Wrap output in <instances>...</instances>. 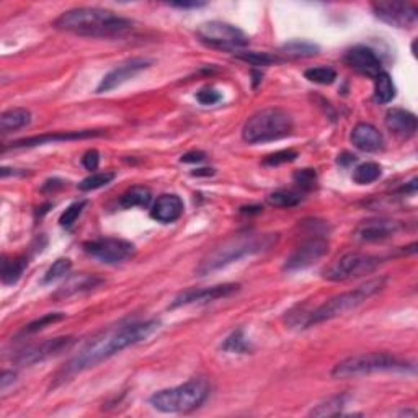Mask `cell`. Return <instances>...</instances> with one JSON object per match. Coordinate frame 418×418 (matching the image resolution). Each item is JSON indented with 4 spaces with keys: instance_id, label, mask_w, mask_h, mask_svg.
Here are the masks:
<instances>
[{
    "instance_id": "cell-1",
    "label": "cell",
    "mask_w": 418,
    "mask_h": 418,
    "mask_svg": "<svg viewBox=\"0 0 418 418\" xmlns=\"http://www.w3.org/2000/svg\"><path fill=\"white\" fill-rule=\"evenodd\" d=\"M160 327V322L155 319L145 320V322H131L118 327L108 329L105 332L85 345L80 349L79 354H75L66 368L61 371V377L64 381L66 377L74 376L77 373L87 371V369L96 366L105 359L113 356V354L123 352L124 348L133 347L136 343L144 342L149 338L154 332H157Z\"/></svg>"
},
{
    "instance_id": "cell-2",
    "label": "cell",
    "mask_w": 418,
    "mask_h": 418,
    "mask_svg": "<svg viewBox=\"0 0 418 418\" xmlns=\"http://www.w3.org/2000/svg\"><path fill=\"white\" fill-rule=\"evenodd\" d=\"M56 30L85 38H123L133 30V22L99 7H79L56 18Z\"/></svg>"
},
{
    "instance_id": "cell-3",
    "label": "cell",
    "mask_w": 418,
    "mask_h": 418,
    "mask_svg": "<svg viewBox=\"0 0 418 418\" xmlns=\"http://www.w3.org/2000/svg\"><path fill=\"white\" fill-rule=\"evenodd\" d=\"M278 234H237L231 239L222 242L216 249L208 252V255L198 265L196 273L199 276L209 275L212 271H217L224 266L239 261L245 257L260 254L273 247L278 242Z\"/></svg>"
},
{
    "instance_id": "cell-4",
    "label": "cell",
    "mask_w": 418,
    "mask_h": 418,
    "mask_svg": "<svg viewBox=\"0 0 418 418\" xmlns=\"http://www.w3.org/2000/svg\"><path fill=\"white\" fill-rule=\"evenodd\" d=\"M211 386L206 379H189L180 386L162 389L149 397V403L162 413H188L208 401Z\"/></svg>"
},
{
    "instance_id": "cell-5",
    "label": "cell",
    "mask_w": 418,
    "mask_h": 418,
    "mask_svg": "<svg viewBox=\"0 0 418 418\" xmlns=\"http://www.w3.org/2000/svg\"><path fill=\"white\" fill-rule=\"evenodd\" d=\"M386 283H387L386 276H379V278L368 280L366 283L359 284L358 288H354L352 291L333 296V298L325 301L322 305H319L317 309H314L312 312L308 315L305 327L327 322V320L337 319L340 315L352 312V310H354L361 304L366 303V301L371 299L373 296H376L379 291L386 288Z\"/></svg>"
},
{
    "instance_id": "cell-6",
    "label": "cell",
    "mask_w": 418,
    "mask_h": 418,
    "mask_svg": "<svg viewBox=\"0 0 418 418\" xmlns=\"http://www.w3.org/2000/svg\"><path fill=\"white\" fill-rule=\"evenodd\" d=\"M294 123L291 115L281 108H265L257 111L245 121L242 139L249 144H264L283 139L293 133Z\"/></svg>"
},
{
    "instance_id": "cell-7",
    "label": "cell",
    "mask_w": 418,
    "mask_h": 418,
    "mask_svg": "<svg viewBox=\"0 0 418 418\" xmlns=\"http://www.w3.org/2000/svg\"><path fill=\"white\" fill-rule=\"evenodd\" d=\"M413 369V364L407 359H401L389 353H363L354 356L345 358L337 363L332 369V377L347 379L368 376L374 373H391V371H408Z\"/></svg>"
},
{
    "instance_id": "cell-8",
    "label": "cell",
    "mask_w": 418,
    "mask_h": 418,
    "mask_svg": "<svg viewBox=\"0 0 418 418\" xmlns=\"http://www.w3.org/2000/svg\"><path fill=\"white\" fill-rule=\"evenodd\" d=\"M198 40L204 46L221 51H237L249 46V36L240 28L226 22H206L198 27Z\"/></svg>"
},
{
    "instance_id": "cell-9",
    "label": "cell",
    "mask_w": 418,
    "mask_h": 418,
    "mask_svg": "<svg viewBox=\"0 0 418 418\" xmlns=\"http://www.w3.org/2000/svg\"><path fill=\"white\" fill-rule=\"evenodd\" d=\"M381 259L374 255L361 254V252H349L340 257L338 260H335L332 265L325 270L324 278L329 281H347L352 278H358V276L369 275L381 265Z\"/></svg>"
},
{
    "instance_id": "cell-10",
    "label": "cell",
    "mask_w": 418,
    "mask_h": 418,
    "mask_svg": "<svg viewBox=\"0 0 418 418\" xmlns=\"http://www.w3.org/2000/svg\"><path fill=\"white\" fill-rule=\"evenodd\" d=\"M84 252L101 264L116 265L134 255V245L129 240L118 239V237H101V239L85 242Z\"/></svg>"
},
{
    "instance_id": "cell-11",
    "label": "cell",
    "mask_w": 418,
    "mask_h": 418,
    "mask_svg": "<svg viewBox=\"0 0 418 418\" xmlns=\"http://www.w3.org/2000/svg\"><path fill=\"white\" fill-rule=\"evenodd\" d=\"M329 242L322 236H314L310 239L301 242L284 261L286 271H298L312 266L314 264L327 255Z\"/></svg>"
},
{
    "instance_id": "cell-12",
    "label": "cell",
    "mask_w": 418,
    "mask_h": 418,
    "mask_svg": "<svg viewBox=\"0 0 418 418\" xmlns=\"http://www.w3.org/2000/svg\"><path fill=\"white\" fill-rule=\"evenodd\" d=\"M373 12L379 20L396 28H412L418 20V7L407 2H376Z\"/></svg>"
},
{
    "instance_id": "cell-13",
    "label": "cell",
    "mask_w": 418,
    "mask_h": 418,
    "mask_svg": "<svg viewBox=\"0 0 418 418\" xmlns=\"http://www.w3.org/2000/svg\"><path fill=\"white\" fill-rule=\"evenodd\" d=\"M239 289L240 286L234 283L216 284V286H209V288L187 289L183 291V293H180L178 296H175V299L172 301V304H170V308L177 309V308H183V305L212 303V301L229 298V296L236 294Z\"/></svg>"
},
{
    "instance_id": "cell-14",
    "label": "cell",
    "mask_w": 418,
    "mask_h": 418,
    "mask_svg": "<svg viewBox=\"0 0 418 418\" xmlns=\"http://www.w3.org/2000/svg\"><path fill=\"white\" fill-rule=\"evenodd\" d=\"M72 345H74V338L72 337H57V338H50L45 340V342L33 345V347H28L20 352L15 356V363L20 364V366H31V364H36L40 361H45V359L51 356H57L62 352H67Z\"/></svg>"
},
{
    "instance_id": "cell-15",
    "label": "cell",
    "mask_w": 418,
    "mask_h": 418,
    "mask_svg": "<svg viewBox=\"0 0 418 418\" xmlns=\"http://www.w3.org/2000/svg\"><path fill=\"white\" fill-rule=\"evenodd\" d=\"M150 64H152V62L149 59H144V57H134V59L123 62V64L115 67L113 71H110L108 74L101 79L99 87H96V94H106V92L115 90L116 87L123 85L124 82L133 79L139 72L149 69Z\"/></svg>"
},
{
    "instance_id": "cell-16",
    "label": "cell",
    "mask_w": 418,
    "mask_h": 418,
    "mask_svg": "<svg viewBox=\"0 0 418 418\" xmlns=\"http://www.w3.org/2000/svg\"><path fill=\"white\" fill-rule=\"evenodd\" d=\"M402 229V224L398 221L392 219H368L356 226L353 232V239L358 242H382L391 239Z\"/></svg>"
},
{
    "instance_id": "cell-17",
    "label": "cell",
    "mask_w": 418,
    "mask_h": 418,
    "mask_svg": "<svg viewBox=\"0 0 418 418\" xmlns=\"http://www.w3.org/2000/svg\"><path fill=\"white\" fill-rule=\"evenodd\" d=\"M105 131H67V133H50L41 136H31V138L18 139L6 149H27V147H38V145L52 144V143H67V140H79V139H90V138H100L103 136Z\"/></svg>"
},
{
    "instance_id": "cell-18",
    "label": "cell",
    "mask_w": 418,
    "mask_h": 418,
    "mask_svg": "<svg viewBox=\"0 0 418 418\" xmlns=\"http://www.w3.org/2000/svg\"><path fill=\"white\" fill-rule=\"evenodd\" d=\"M343 61L345 64L354 71H358L359 74L373 77V79H376L382 72L381 59L376 56V52H374L371 48L363 45L349 48V50L345 52Z\"/></svg>"
},
{
    "instance_id": "cell-19",
    "label": "cell",
    "mask_w": 418,
    "mask_h": 418,
    "mask_svg": "<svg viewBox=\"0 0 418 418\" xmlns=\"http://www.w3.org/2000/svg\"><path fill=\"white\" fill-rule=\"evenodd\" d=\"M183 201L178 194L167 193L155 199L152 208H150V217L162 224H170L180 219L183 215Z\"/></svg>"
},
{
    "instance_id": "cell-20",
    "label": "cell",
    "mask_w": 418,
    "mask_h": 418,
    "mask_svg": "<svg viewBox=\"0 0 418 418\" xmlns=\"http://www.w3.org/2000/svg\"><path fill=\"white\" fill-rule=\"evenodd\" d=\"M386 126L398 139H408L417 133L418 121L412 111L403 108H391L386 113Z\"/></svg>"
},
{
    "instance_id": "cell-21",
    "label": "cell",
    "mask_w": 418,
    "mask_h": 418,
    "mask_svg": "<svg viewBox=\"0 0 418 418\" xmlns=\"http://www.w3.org/2000/svg\"><path fill=\"white\" fill-rule=\"evenodd\" d=\"M349 139H352L354 147L363 150V152H376L384 144L382 134L379 133L377 128H374L369 123H358L354 126L352 134H349Z\"/></svg>"
},
{
    "instance_id": "cell-22",
    "label": "cell",
    "mask_w": 418,
    "mask_h": 418,
    "mask_svg": "<svg viewBox=\"0 0 418 418\" xmlns=\"http://www.w3.org/2000/svg\"><path fill=\"white\" fill-rule=\"evenodd\" d=\"M103 283L100 278L96 276H90V275H79L75 278H72L69 283H66L64 286H61L57 289V293L55 294V299H64V298H71L77 293H84V291H90L96 288V286Z\"/></svg>"
},
{
    "instance_id": "cell-23",
    "label": "cell",
    "mask_w": 418,
    "mask_h": 418,
    "mask_svg": "<svg viewBox=\"0 0 418 418\" xmlns=\"http://www.w3.org/2000/svg\"><path fill=\"white\" fill-rule=\"evenodd\" d=\"M319 51L320 48L315 43L304 40L288 41L280 48V55L288 57V59H308V57L317 56Z\"/></svg>"
},
{
    "instance_id": "cell-24",
    "label": "cell",
    "mask_w": 418,
    "mask_h": 418,
    "mask_svg": "<svg viewBox=\"0 0 418 418\" xmlns=\"http://www.w3.org/2000/svg\"><path fill=\"white\" fill-rule=\"evenodd\" d=\"M31 121V113L25 108H12L3 111L2 116H0V129H2L3 134L12 133V131L22 129L25 126L30 124Z\"/></svg>"
},
{
    "instance_id": "cell-25",
    "label": "cell",
    "mask_w": 418,
    "mask_h": 418,
    "mask_svg": "<svg viewBox=\"0 0 418 418\" xmlns=\"http://www.w3.org/2000/svg\"><path fill=\"white\" fill-rule=\"evenodd\" d=\"M150 201H152V193H150L147 187H140V185H136V187L126 189L120 198V204L124 209L147 208Z\"/></svg>"
},
{
    "instance_id": "cell-26",
    "label": "cell",
    "mask_w": 418,
    "mask_h": 418,
    "mask_svg": "<svg viewBox=\"0 0 418 418\" xmlns=\"http://www.w3.org/2000/svg\"><path fill=\"white\" fill-rule=\"evenodd\" d=\"M28 266V259L27 257H13V259H3L2 261V271H0V276H2L3 284H15L18 280L22 278L23 271Z\"/></svg>"
},
{
    "instance_id": "cell-27",
    "label": "cell",
    "mask_w": 418,
    "mask_h": 418,
    "mask_svg": "<svg viewBox=\"0 0 418 418\" xmlns=\"http://www.w3.org/2000/svg\"><path fill=\"white\" fill-rule=\"evenodd\" d=\"M348 402V396L345 394H340V396H333L324 401L322 403H319L317 407H314L312 410L309 412L310 417H335V415H342V410L347 407Z\"/></svg>"
},
{
    "instance_id": "cell-28",
    "label": "cell",
    "mask_w": 418,
    "mask_h": 418,
    "mask_svg": "<svg viewBox=\"0 0 418 418\" xmlns=\"http://www.w3.org/2000/svg\"><path fill=\"white\" fill-rule=\"evenodd\" d=\"M374 82H376L374 100L381 105L391 103V101L396 99V85H394L391 75H389L387 72H381V74L374 79Z\"/></svg>"
},
{
    "instance_id": "cell-29",
    "label": "cell",
    "mask_w": 418,
    "mask_h": 418,
    "mask_svg": "<svg viewBox=\"0 0 418 418\" xmlns=\"http://www.w3.org/2000/svg\"><path fill=\"white\" fill-rule=\"evenodd\" d=\"M382 168L376 162H364L358 165L353 172V182L358 185H369L381 178Z\"/></svg>"
},
{
    "instance_id": "cell-30",
    "label": "cell",
    "mask_w": 418,
    "mask_h": 418,
    "mask_svg": "<svg viewBox=\"0 0 418 418\" xmlns=\"http://www.w3.org/2000/svg\"><path fill=\"white\" fill-rule=\"evenodd\" d=\"M303 192H294V189H278L268 196V203L276 208H294L303 201Z\"/></svg>"
},
{
    "instance_id": "cell-31",
    "label": "cell",
    "mask_w": 418,
    "mask_h": 418,
    "mask_svg": "<svg viewBox=\"0 0 418 418\" xmlns=\"http://www.w3.org/2000/svg\"><path fill=\"white\" fill-rule=\"evenodd\" d=\"M222 349L227 353H237V354H245L250 352V345L247 342L244 330L237 329L232 332L229 337L224 340L222 343Z\"/></svg>"
},
{
    "instance_id": "cell-32",
    "label": "cell",
    "mask_w": 418,
    "mask_h": 418,
    "mask_svg": "<svg viewBox=\"0 0 418 418\" xmlns=\"http://www.w3.org/2000/svg\"><path fill=\"white\" fill-rule=\"evenodd\" d=\"M237 59L249 62V64L257 66V67H266L271 64H278V62H283V59H281L278 55H270V52H257V51L240 52V55H237Z\"/></svg>"
},
{
    "instance_id": "cell-33",
    "label": "cell",
    "mask_w": 418,
    "mask_h": 418,
    "mask_svg": "<svg viewBox=\"0 0 418 418\" xmlns=\"http://www.w3.org/2000/svg\"><path fill=\"white\" fill-rule=\"evenodd\" d=\"M304 77L314 84L319 85H330L333 84L335 79H337V72L332 67L320 66V67H310L304 72Z\"/></svg>"
},
{
    "instance_id": "cell-34",
    "label": "cell",
    "mask_w": 418,
    "mask_h": 418,
    "mask_svg": "<svg viewBox=\"0 0 418 418\" xmlns=\"http://www.w3.org/2000/svg\"><path fill=\"white\" fill-rule=\"evenodd\" d=\"M116 175L113 172H96L92 173L89 177L82 180L79 183V188L82 192H90V189H99L101 187H106V185L111 183L115 180Z\"/></svg>"
},
{
    "instance_id": "cell-35",
    "label": "cell",
    "mask_w": 418,
    "mask_h": 418,
    "mask_svg": "<svg viewBox=\"0 0 418 418\" xmlns=\"http://www.w3.org/2000/svg\"><path fill=\"white\" fill-rule=\"evenodd\" d=\"M294 183L299 192H312L317 187V172L314 168H301L293 173Z\"/></svg>"
},
{
    "instance_id": "cell-36",
    "label": "cell",
    "mask_w": 418,
    "mask_h": 418,
    "mask_svg": "<svg viewBox=\"0 0 418 418\" xmlns=\"http://www.w3.org/2000/svg\"><path fill=\"white\" fill-rule=\"evenodd\" d=\"M66 315L61 314V312H51V314H45L41 315L40 319L33 320L31 324H28L25 329H23V333L25 335H31V333H38L40 330L50 327V325L56 324V322H61V320H64Z\"/></svg>"
},
{
    "instance_id": "cell-37",
    "label": "cell",
    "mask_w": 418,
    "mask_h": 418,
    "mask_svg": "<svg viewBox=\"0 0 418 418\" xmlns=\"http://www.w3.org/2000/svg\"><path fill=\"white\" fill-rule=\"evenodd\" d=\"M71 268H72V261L69 259H57L55 264L48 268L43 281H45V283H51V281L59 280V278H62V276H66L67 273H69Z\"/></svg>"
},
{
    "instance_id": "cell-38",
    "label": "cell",
    "mask_w": 418,
    "mask_h": 418,
    "mask_svg": "<svg viewBox=\"0 0 418 418\" xmlns=\"http://www.w3.org/2000/svg\"><path fill=\"white\" fill-rule=\"evenodd\" d=\"M87 206V201L85 199H80V201H75L72 203L69 208L66 209L64 212H62L61 217H59V224L62 227H66V229H69V227L74 224L77 221V217L82 215V211H84V208Z\"/></svg>"
},
{
    "instance_id": "cell-39",
    "label": "cell",
    "mask_w": 418,
    "mask_h": 418,
    "mask_svg": "<svg viewBox=\"0 0 418 418\" xmlns=\"http://www.w3.org/2000/svg\"><path fill=\"white\" fill-rule=\"evenodd\" d=\"M296 159H298V152H296V150L284 149V150H278V152L275 154L266 155L264 160V165H266V167H276V165L293 162Z\"/></svg>"
},
{
    "instance_id": "cell-40",
    "label": "cell",
    "mask_w": 418,
    "mask_h": 418,
    "mask_svg": "<svg viewBox=\"0 0 418 418\" xmlns=\"http://www.w3.org/2000/svg\"><path fill=\"white\" fill-rule=\"evenodd\" d=\"M196 100L201 105L209 106V105L219 103L222 100V95L216 89H212V87H204V89H201L196 94Z\"/></svg>"
},
{
    "instance_id": "cell-41",
    "label": "cell",
    "mask_w": 418,
    "mask_h": 418,
    "mask_svg": "<svg viewBox=\"0 0 418 418\" xmlns=\"http://www.w3.org/2000/svg\"><path fill=\"white\" fill-rule=\"evenodd\" d=\"M99 164H100V154H99V150H95V149L87 150V152L84 154V157H82V165H84L87 170H96Z\"/></svg>"
},
{
    "instance_id": "cell-42",
    "label": "cell",
    "mask_w": 418,
    "mask_h": 418,
    "mask_svg": "<svg viewBox=\"0 0 418 418\" xmlns=\"http://www.w3.org/2000/svg\"><path fill=\"white\" fill-rule=\"evenodd\" d=\"M204 159H206V154L201 152V150H189V152L182 155L180 162H185V164H199V162H203Z\"/></svg>"
},
{
    "instance_id": "cell-43",
    "label": "cell",
    "mask_w": 418,
    "mask_h": 418,
    "mask_svg": "<svg viewBox=\"0 0 418 418\" xmlns=\"http://www.w3.org/2000/svg\"><path fill=\"white\" fill-rule=\"evenodd\" d=\"M13 381H15V373L12 371H3L2 373V379H0V387H2V391L6 392L8 384H13Z\"/></svg>"
},
{
    "instance_id": "cell-44",
    "label": "cell",
    "mask_w": 418,
    "mask_h": 418,
    "mask_svg": "<svg viewBox=\"0 0 418 418\" xmlns=\"http://www.w3.org/2000/svg\"><path fill=\"white\" fill-rule=\"evenodd\" d=\"M204 6H206L204 2H172L170 3V7H175V8H199Z\"/></svg>"
},
{
    "instance_id": "cell-45",
    "label": "cell",
    "mask_w": 418,
    "mask_h": 418,
    "mask_svg": "<svg viewBox=\"0 0 418 418\" xmlns=\"http://www.w3.org/2000/svg\"><path fill=\"white\" fill-rule=\"evenodd\" d=\"M353 162H356V157H354V155H352V154H347L345 152L343 155H340V159H338V164L340 165H348V164H353Z\"/></svg>"
},
{
    "instance_id": "cell-46",
    "label": "cell",
    "mask_w": 418,
    "mask_h": 418,
    "mask_svg": "<svg viewBox=\"0 0 418 418\" xmlns=\"http://www.w3.org/2000/svg\"><path fill=\"white\" fill-rule=\"evenodd\" d=\"M212 173H215V170L212 168H198V170H194V172H192L193 177H201V175L208 177V175H212Z\"/></svg>"
}]
</instances>
